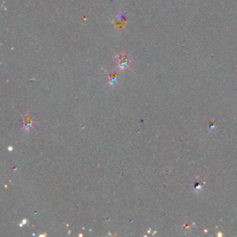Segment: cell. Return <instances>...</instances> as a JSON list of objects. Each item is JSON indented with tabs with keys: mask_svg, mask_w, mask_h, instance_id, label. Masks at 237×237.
<instances>
[{
	"mask_svg": "<svg viewBox=\"0 0 237 237\" xmlns=\"http://www.w3.org/2000/svg\"><path fill=\"white\" fill-rule=\"evenodd\" d=\"M115 61L119 70H125L126 68H129L131 66L132 58H130L129 55L125 53H120L116 57Z\"/></svg>",
	"mask_w": 237,
	"mask_h": 237,
	"instance_id": "6da1fadb",
	"label": "cell"
},
{
	"mask_svg": "<svg viewBox=\"0 0 237 237\" xmlns=\"http://www.w3.org/2000/svg\"><path fill=\"white\" fill-rule=\"evenodd\" d=\"M32 127H33V120H32V119H30L29 115L26 114L25 116L23 117V126H22V129L28 131Z\"/></svg>",
	"mask_w": 237,
	"mask_h": 237,
	"instance_id": "7a4b0ae2",
	"label": "cell"
},
{
	"mask_svg": "<svg viewBox=\"0 0 237 237\" xmlns=\"http://www.w3.org/2000/svg\"><path fill=\"white\" fill-rule=\"evenodd\" d=\"M108 81H109V84L112 86L116 83L117 81V72L115 71H110L109 75H108Z\"/></svg>",
	"mask_w": 237,
	"mask_h": 237,
	"instance_id": "3957f363",
	"label": "cell"
}]
</instances>
